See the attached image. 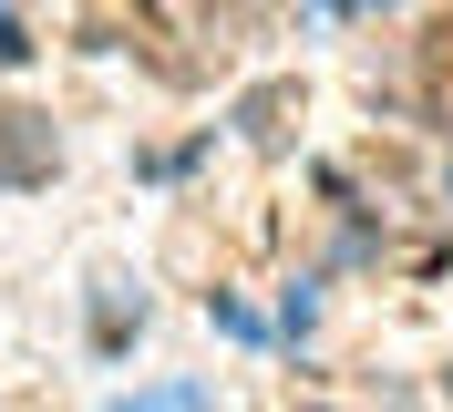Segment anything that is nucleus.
I'll return each instance as SVG.
<instances>
[{
	"mask_svg": "<svg viewBox=\"0 0 453 412\" xmlns=\"http://www.w3.org/2000/svg\"><path fill=\"white\" fill-rule=\"evenodd\" d=\"M31 165H42V113H0V175L21 186Z\"/></svg>",
	"mask_w": 453,
	"mask_h": 412,
	"instance_id": "obj_1",
	"label": "nucleus"
},
{
	"mask_svg": "<svg viewBox=\"0 0 453 412\" xmlns=\"http://www.w3.org/2000/svg\"><path fill=\"white\" fill-rule=\"evenodd\" d=\"M124 412H217V402H206L196 382H165V392H134V402H124Z\"/></svg>",
	"mask_w": 453,
	"mask_h": 412,
	"instance_id": "obj_2",
	"label": "nucleus"
}]
</instances>
